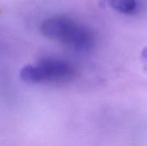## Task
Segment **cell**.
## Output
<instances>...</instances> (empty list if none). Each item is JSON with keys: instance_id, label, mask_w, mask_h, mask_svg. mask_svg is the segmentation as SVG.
Returning <instances> with one entry per match:
<instances>
[{"instance_id": "cell-1", "label": "cell", "mask_w": 147, "mask_h": 146, "mask_svg": "<svg viewBox=\"0 0 147 146\" xmlns=\"http://www.w3.org/2000/svg\"><path fill=\"white\" fill-rule=\"evenodd\" d=\"M40 32L45 37L79 52L90 51L96 43L95 34L89 28L66 15L45 19Z\"/></svg>"}, {"instance_id": "cell-2", "label": "cell", "mask_w": 147, "mask_h": 146, "mask_svg": "<svg viewBox=\"0 0 147 146\" xmlns=\"http://www.w3.org/2000/svg\"><path fill=\"white\" fill-rule=\"evenodd\" d=\"M74 65L65 59L45 58L34 65H27L20 71L21 79L29 84H65L75 78Z\"/></svg>"}, {"instance_id": "cell-3", "label": "cell", "mask_w": 147, "mask_h": 146, "mask_svg": "<svg viewBox=\"0 0 147 146\" xmlns=\"http://www.w3.org/2000/svg\"><path fill=\"white\" fill-rule=\"evenodd\" d=\"M100 2L102 5L124 15L134 14L138 9L137 0H100Z\"/></svg>"}]
</instances>
